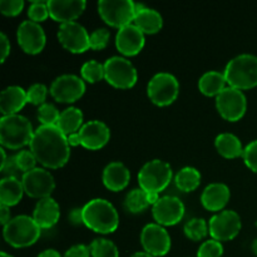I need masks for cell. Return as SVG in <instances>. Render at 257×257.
Segmentation results:
<instances>
[{
	"instance_id": "5bb4252c",
	"label": "cell",
	"mask_w": 257,
	"mask_h": 257,
	"mask_svg": "<svg viewBox=\"0 0 257 257\" xmlns=\"http://www.w3.org/2000/svg\"><path fill=\"white\" fill-rule=\"evenodd\" d=\"M58 40L65 49L75 54L87 52L90 48V35H88L85 28L77 22L60 24Z\"/></svg>"
},
{
	"instance_id": "4fadbf2b",
	"label": "cell",
	"mask_w": 257,
	"mask_h": 257,
	"mask_svg": "<svg viewBox=\"0 0 257 257\" xmlns=\"http://www.w3.org/2000/svg\"><path fill=\"white\" fill-rule=\"evenodd\" d=\"M50 94L59 103H73L85 92L84 80L74 74H63L50 85Z\"/></svg>"
},
{
	"instance_id": "f35d334b",
	"label": "cell",
	"mask_w": 257,
	"mask_h": 257,
	"mask_svg": "<svg viewBox=\"0 0 257 257\" xmlns=\"http://www.w3.org/2000/svg\"><path fill=\"white\" fill-rule=\"evenodd\" d=\"M223 253V247L220 241L213 238L205 241L200 246L197 252V257H221Z\"/></svg>"
},
{
	"instance_id": "8992f818",
	"label": "cell",
	"mask_w": 257,
	"mask_h": 257,
	"mask_svg": "<svg viewBox=\"0 0 257 257\" xmlns=\"http://www.w3.org/2000/svg\"><path fill=\"white\" fill-rule=\"evenodd\" d=\"M172 176V168L167 162L152 160L146 163L138 173L140 188L147 193H160L170 185Z\"/></svg>"
},
{
	"instance_id": "836d02e7",
	"label": "cell",
	"mask_w": 257,
	"mask_h": 257,
	"mask_svg": "<svg viewBox=\"0 0 257 257\" xmlns=\"http://www.w3.org/2000/svg\"><path fill=\"white\" fill-rule=\"evenodd\" d=\"M80 74L84 80L89 83H97L104 79V64L97 60H88L82 65Z\"/></svg>"
},
{
	"instance_id": "f6af8a7d",
	"label": "cell",
	"mask_w": 257,
	"mask_h": 257,
	"mask_svg": "<svg viewBox=\"0 0 257 257\" xmlns=\"http://www.w3.org/2000/svg\"><path fill=\"white\" fill-rule=\"evenodd\" d=\"M10 54V42L4 33H0V62L4 63Z\"/></svg>"
},
{
	"instance_id": "9a60e30c",
	"label": "cell",
	"mask_w": 257,
	"mask_h": 257,
	"mask_svg": "<svg viewBox=\"0 0 257 257\" xmlns=\"http://www.w3.org/2000/svg\"><path fill=\"white\" fill-rule=\"evenodd\" d=\"M141 243L150 255L165 256L171 250V236L163 226L148 223L141 232Z\"/></svg>"
},
{
	"instance_id": "d4e9b609",
	"label": "cell",
	"mask_w": 257,
	"mask_h": 257,
	"mask_svg": "<svg viewBox=\"0 0 257 257\" xmlns=\"http://www.w3.org/2000/svg\"><path fill=\"white\" fill-rule=\"evenodd\" d=\"M135 25L145 34H156L163 27V18L157 10L136 4Z\"/></svg>"
},
{
	"instance_id": "1f68e13d",
	"label": "cell",
	"mask_w": 257,
	"mask_h": 257,
	"mask_svg": "<svg viewBox=\"0 0 257 257\" xmlns=\"http://www.w3.org/2000/svg\"><path fill=\"white\" fill-rule=\"evenodd\" d=\"M92 257H119V251L114 242L107 238H97L89 246Z\"/></svg>"
},
{
	"instance_id": "7a4b0ae2",
	"label": "cell",
	"mask_w": 257,
	"mask_h": 257,
	"mask_svg": "<svg viewBox=\"0 0 257 257\" xmlns=\"http://www.w3.org/2000/svg\"><path fill=\"white\" fill-rule=\"evenodd\" d=\"M83 225L97 233H112L119 225L114 206L103 198H94L82 207Z\"/></svg>"
},
{
	"instance_id": "ab89813d",
	"label": "cell",
	"mask_w": 257,
	"mask_h": 257,
	"mask_svg": "<svg viewBox=\"0 0 257 257\" xmlns=\"http://www.w3.org/2000/svg\"><path fill=\"white\" fill-rule=\"evenodd\" d=\"M110 33L105 28L95 29L90 34V49L93 50H103L109 43Z\"/></svg>"
},
{
	"instance_id": "5b68a950",
	"label": "cell",
	"mask_w": 257,
	"mask_h": 257,
	"mask_svg": "<svg viewBox=\"0 0 257 257\" xmlns=\"http://www.w3.org/2000/svg\"><path fill=\"white\" fill-rule=\"evenodd\" d=\"M40 230L42 228L37 225L34 218L22 215L12 218L10 222L4 226L3 235L10 246L23 248L34 245L39 240L42 233Z\"/></svg>"
},
{
	"instance_id": "484cf974",
	"label": "cell",
	"mask_w": 257,
	"mask_h": 257,
	"mask_svg": "<svg viewBox=\"0 0 257 257\" xmlns=\"http://www.w3.org/2000/svg\"><path fill=\"white\" fill-rule=\"evenodd\" d=\"M24 187L20 178L4 177L0 182V202L2 205L12 207L18 205L24 195Z\"/></svg>"
},
{
	"instance_id": "2e32d148",
	"label": "cell",
	"mask_w": 257,
	"mask_h": 257,
	"mask_svg": "<svg viewBox=\"0 0 257 257\" xmlns=\"http://www.w3.org/2000/svg\"><path fill=\"white\" fill-rule=\"evenodd\" d=\"M152 215L158 225H177L185 216V205L175 196H165L152 206Z\"/></svg>"
},
{
	"instance_id": "d590c367",
	"label": "cell",
	"mask_w": 257,
	"mask_h": 257,
	"mask_svg": "<svg viewBox=\"0 0 257 257\" xmlns=\"http://www.w3.org/2000/svg\"><path fill=\"white\" fill-rule=\"evenodd\" d=\"M48 95V88L42 83H35L30 85L29 89L27 90L28 103H32L34 105H42L45 103Z\"/></svg>"
},
{
	"instance_id": "52a82bcc",
	"label": "cell",
	"mask_w": 257,
	"mask_h": 257,
	"mask_svg": "<svg viewBox=\"0 0 257 257\" xmlns=\"http://www.w3.org/2000/svg\"><path fill=\"white\" fill-rule=\"evenodd\" d=\"M180 84L175 75L171 73H157L153 75L147 85L148 98L158 107L170 105L177 99Z\"/></svg>"
},
{
	"instance_id": "e0dca14e",
	"label": "cell",
	"mask_w": 257,
	"mask_h": 257,
	"mask_svg": "<svg viewBox=\"0 0 257 257\" xmlns=\"http://www.w3.org/2000/svg\"><path fill=\"white\" fill-rule=\"evenodd\" d=\"M18 44L27 54H38L45 47V33L38 23L25 20L19 25L17 32Z\"/></svg>"
},
{
	"instance_id": "74e56055",
	"label": "cell",
	"mask_w": 257,
	"mask_h": 257,
	"mask_svg": "<svg viewBox=\"0 0 257 257\" xmlns=\"http://www.w3.org/2000/svg\"><path fill=\"white\" fill-rule=\"evenodd\" d=\"M15 160H17V165L23 175L37 168L35 165H37L38 161L32 151H20L19 153L15 155Z\"/></svg>"
},
{
	"instance_id": "e575fe53",
	"label": "cell",
	"mask_w": 257,
	"mask_h": 257,
	"mask_svg": "<svg viewBox=\"0 0 257 257\" xmlns=\"http://www.w3.org/2000/svg\"><path fill=\"white\" fill-rule=\"evenodd\" d=\"M59 117V110L50 103H44L38 108V120L42 125H57Z\"/></svg>"
},
{
	"instance_id": "30bf717a",
	"label": "cell",
	"mask_w": 257,
	"mask_h": 257,
	"mask_svg": "<svg viewBox=\"0 0 257 257\" xmlns=\"http://www.w3.org/2000/svg\"><path fill=\"white\" fill-rule=\"evenodd\" d=\"M242 223L237 212L225 210L216 213L208 221V233L216 241H231L238 235Z\"/></svg>"
},
{
	"instance_id": "cb8c5ba5",
	"label": "cell",
	"mask_w": 257,
	"mask_h": 257,
	"mask_svg": "<svg viewBox=\"0 0 257 257\" xmlns=\"http://www.w3.org/2000/svg\"><path fill=\"white\" fill-rule=\"evenodd\" d=\"M103 183L105 187L113 192L124 190L131 180V173L128 168L120 162H110L103 170Z\"/></svg>"
},
{
	"instance_id": "f907efd6",
	"label": "cell",
	"mask_w": 257,
	"mask_h": 257,
	"mask_svg": "<svg viewBox=\"0 0 257 257\" xmlns=\"http://www.w3.org/2000/svg\"><path fill=\"white\" fill-rule=\"evenodd\" d=\"M132 257H155V256L150 255V253L146 252V251H141V252H136V253H133Z\"/></svg>"
},
{
	"instance_id": "3957f363",
	"label": "cell",
	"mask_w": 257,
	"mask_h": 257,
	"mask_svg": "<svg viewBox=\"0 0 257 257\" xmlns=\"http://www.w3.org/2000/svg\"><path fill=\"white\" fill-rule=\"evenodd\" d=\"M34 132L30 120L24 115H3L0 119V142L9 150H20L30 145Z\"/></svg>"
},
{
	"instance_id": "ba28073f",
	"label": "cell",
	"mask_w": 257,
	"mask_h": 257,
	"mask_svg": "<svg viewBox=\"0 0 257 257\" xmlns=\"http://www.w3.org/2000/svg\"><path fill=\"white\" fill-rule=\"evenodd\" d=\"M98 13L104 23L120 29L135 20L136 3L131 0H100Z\"/></svg>"
},
{
	"instance_id": "277c9868",
	"label": "cell",
	"mask_w": 257,
	"mask_h": 257,
	"mask_svg": "<svg viewBox=\"0 0 257 257\" xmlns=\"http://www.w3.org/2000/svg\"><path fill=\"white\" fill-rule=\"evenodd\" d=\"M230 87L238 90L255 88L257 85V57L241 54L227 63L223 72Z\"/></svg>"
},
{
	"instance_id": "83f0119b",
	"label": "cell",
	"mask_w": 257,
	"mask_h": 257,
	"mask_svg": "<svg viewBox=\"0 0 257 257\" xmlns=\"http://www.w3.org/2000/svg\"><path fill=\"white\" fill-rule=\"evenodd\" d=\"M226 78L223 73L210 70L206 72L198 80V89L207 97H217L223 89H226Z\"/></svg>"
},
{
	"instance_id": "7c38bea8",
	"label": "cell",
	"mask_w": 257,
	"mask_h": 257,
	"mask_svg": "<svg viewBox=\"0 0 257 257\" xmlns=\"http://www.w3.org/2000/svg\"><path fill=\"white\" fill-rule=\"evenodd\" d=\"M22 183L29 197L39 200L50 197L55 188L54 177L44 168H34L22 175Z\"/></svg>"
},
{
	"instance_id": "816d5d0a",
	"label": "cell",
	"mask_w": 257,
	"mask_h": 257,
	"mask_svg": "<svg viewBox=\"0 0 257 257\" xmlns=\"http://www.w3.org/2000/svg\"><path fill=\"white\" fill-rule=\"evenodd\" d=\"M251 248H252V252L257 256V238L252 242V245H251Z\"/></svg>"
},
{
	"instance_id": "6da1fadb",
	"label": "cell",
	"mask_w": 257,
	"mask_h": 257,
	"mask_svg": "<svg viewBox=\"0 0 257 257\" xmlns=\"http://www.w3.org/2000/svg\"><path fill=\"white\" fill-rule=\"evenodd\" d=\"M29 146L38 162L47 168H62L69 161L70 146L67 136L57 125H40Z\"/></svg>"
},
{
	"instance_id": "7402d4cb",
	"label": "cell",
	"mask_w": 257,
	"mask_h": 257,
	"mask_svg": "<svg viewBox=\"0 0 257 257\" xmlns=\"http://www.w3.org/2000/svg\"><path fill=\"white\" fill-rule=\"evenodd\" d=\"M59 216V205L52 197L39 200L34 211H33V218L42 230H48V228H52L53 226L57 225Z\"/></svg>"
},
{
	"instance_id": "8d00e7d4",
	"label": "cell",
	"mask_w": 257,
	"mask_h": 257,
	"mask_svg": "<svg viewBox=\"0 0 257 257\" xmlns=\"http://www.w3.org/2000/svg\"><path fill=\"white\" fill-rule=\"evenodd\" d=\"M28 17L32 22L38 23V24L47 20V18L49 17L48 2H33L28 9Z\"/></svg>"
},
{
	"instance_id": "7bdbcfd3",
	"label": "cell",
	"mask_w": 257,
	"mask_h": 257,
	"mask_svg": "<svg viewBox=\"0 0 257 257\" xmlns=\"http://www.w3.org/2000/svg\"><path fill=\"white\" fill-rule=\"evenodd\" d=\"M0 171H2L3 175L5 177H15L19 178L22 171L19 170L17 165V160H15V156H12V157L8 158L2 166H0Z\"/></svg>"
},
{
	"instance_id": "d6986e66",
	"label": "cell",
	"mask_w": 257,
	"mask_h": 257,
	"mask_svg": "<svg viewBox=\"0 0 257 257\" xmlns=\"http://www.w3.org/2000/svg\"><path fill=\"white\" fill-rule=\"evenodd\" d=\"M145 33L138 29L135 24L120 28L115 37V47L127 57L137 55L145 47Z\"/></svg>"
},
{
	"instance_id": "8fae6325",
	"label": "cell",
	"mask_w": 257,
	"mask_h": 257,
	"mask_svg": "<svg viewBox=\"0 0 257 257\" xmlns=\"http://www.w3.org/2000/svg\"><path fill=\"white\" fill-rule=\"evenodd\" d=\"M216 107L223 119L228 122H237L246 113L247 100L242 90L228 87L216 97Z\"/></svg>"
},
{
	"instance_id": "44dd1931",
	"label": "cell",
	"mask_w": 257,
	"mask_h": 257,
	"mask_svg": "<svg viewBox=\"0 0 257 257\" xmlns=\"http://www.w3.org/2000/svg\"><path fill=\"white\" fill-rule=\"evenodd\" d=\"M231 192L228 187L223 183H211L203 190L201 195V203L206 210L211 212L222 211L223 207L230 201Z\"/></svg>"
},
{
	"instance_id": "ac0fdd59",
	"label": "cell",
	"mask_w": 257,
	"mask_h": 257,
	"mask_svg": "<svg viewBox=\"0 0 257 257\" xmlns=\"http://www.w3.org/2000/svg\"><path fill=\"white\" fill-rule=\"evenodd\" d=\"M82 146L87 150L97 151L104 147L110 138V131L100 120H89L78 132Z\"/></svg>"
},
{
	"instance_id": "681fc988",
	"label": "cell",
	"mask_w": 257,
	"mask_h": 257,
	"mask_svg": "<svg viewBox=\"0 0 257 257\" xmlns=\"http://www.w3.org/2000/svg\"><path fill=\"white\" fill-rule=\"evenodd\" d=\"M37 257H62L60 253L58 252L57 250H53V248H49V250H45L43 252H40Z\"/></svg>"
},
{
	"instance_id": "ffe728a7",
	"label": "cell",
	"mask_w": 257,
	"mask_h": 257,
	"mask_svg": "<svg viewBox=\"0 0 257 257\" xmlns=\"http://www.w3.org/2000/svg\"><path fill=\"white\" fill-rule=\"evenodd\" d=\"M87 3L84 0H49V17L54 22L65 24L72 23L84 12Z\"/></svg>"
},
{
	"instance_id": "db71d44e",
	"label": "cell",
	"mask_w": 257,
	"mask_h": 257,
	"mask_svg": "<svg viewBox=\"0 0 257 257\" xmlns=\"http://www.w3.org/2000/svg\"><path fill=\"white\" fill-rule=\"evenodd\" d=\"M256 226H257V221H256Z\"/></svg>"
},
{
	"instance_id": "b9f144b4",
	"label": "cell",
	"mask_w": 257,
	"mask_h": 257,
	"mask_svg": "<svg viewBox=\"0 0 257 257\" xmlns=\"http://www.w3.org/2000/svg\"><path fill=\"white\" fill-rule=\"evenodd\" d=\"M243 161L251 171L257 173V140L246 146L243 151Z\"/></svg>"
},
{
	"instance_id": "4dcf8cb0",
	"label": "cell",
	"mask_w": 257,
	"mask_h": 257,
	"mask_svg": "<svg viewBox=\"0 0 257 257\" xmlns=\"http://www.w3.org/2000/svg\"><path fill=\"white\" fill-rule=\"evenodd\" d=\"M151 206L150 200H148V193L143 191L142 188H135L128 195L125 196L124 207L128 212L131 213H140L143 212L146 208Z\"/></svg>"
},
{
	"instance_id": "f546056e",
	"label": "cell",
	"mask_w": 257,
	"mask_h": 257,
	"mask_svg": "<svg viewBox=\"0 0 257 257\" xmlns=\"http://www.w3.org/2000/svg\"><path fill=\"white\" fill-rule=\"evenodd\" d=\"M175 183L182 192H192L200 186L201 173L195 167H185L178 171L175 177Z\"/></svg>"
},
{
	"instance_id": "c3c4849f",
	"label": "cell",
	"mask_w": 257,
	"mask_h": 257,
	"mask_svg": "<svg viewBox=\"0 0 257 257\" xmlns=\"http://www.w3.org/2000/svg\"><path fill=\"white\" fill-rule=\"evenodd\" d=\"M67 140H68V143H69V146H72V147L82 146V142H80V137H79V135H78V133H73V135L68 136Z\"/></svg>"
},
{
	"instance_id": "9c48e42d",
	"label": "cell",
	"mask_w": 257,
	"mask_h": 257,
	"mask_svg": "<svg viewBox=\"0 0 257 257\" xmlns=\"http://www.w3.org/2000/svg\"><path fill=\"white\" fill-rule=\"evenodd\" d=\"M104 79L118 89H130L137 83V70L125 58L112 57L104 63Z\"/></svg>"
},
{
	"instance_id": "d6a6232c",
	"label": "cell",
	"mask_w": 257,
	"mask_h": 257,
	"mask_svg": "<svg viewBox=\"0 0 257 257\" xmlns=\"http://www.w3.org/2000/svg\"><path fill=\"white\" fill-rule=\"evenodd\" d=\"M185 235L192 241H201L208 233V225L203 218H192L183 227Z\"/></svg>"
},
{
	"instance_id": "7dc6e473",
	"label": "cell",
	"mask_w": 257,
	"mask_h": 257,
	"mask_svg": "<svg viewBox=\"0 0 257 257\" xmlns=\"http://www.w3.org/2000/svg\"><path fill=\"white\" fill-rule=\"evenodd\" d=\"M10 210L8 206H4L2 205V207H0V222L3 223V225H8V223L10 222Z\"/></svg>"
},
{
	"instance_id": "f5cc1de1",
	"label": "cell",
	"mask_w": 257,
	"mask_h": 257,
	"mask_svg": "<svg viewBox=\"0 0 257 257\" xmlns=\"http://www.w3.org/2000/svg\"><path fill=\"white\" fill-rule=\"evenodd\" d=\"M0 257H13V256H10L9 253H7V252H2L0 253Z\"/></svg>"
},
{
	"instance_id": "60d3db41",
	"label": "cell",
	"mask_w": 257,
	"mask_h": 257,
	"mask_svg": "<svg viewBox=\"0 0 257 257\" xmlns=\"http://www.w3.org/2000/svg\"><path fill=\"white\" fill-rule=\"evenodd\" d=\"M24 8L23 0H2L0 2V12L7 17H15L20 14Z\"/></svg>"
},
{
	"instance_id": "ee69618b",
	"label": "cell",
	"mask_w": 257,
	"mask_h": 257,
	"mask_svg": "<svg viewBox=\"0 0 257 257\" xmlns=\"http://www.w3.org/2000/svg\"><path fill=\"white\" fill-rule=\"evenodd\" d=\"M90 248L85 245H74L65 251L64 257H89Z\"/></svg>"
},
{
	"instance_id": "f1b7e54d",
	"label": "cell",
	"mask_w": 257,
	"mask_h": 257,
	"mask_svg": "<svg viewBox=\"0 0 257 257\" xmlns=\"http://www.w3.org/2000/svg\"><path fill=\"white\" fill-rule=\"evenodd\" d=\"M57 127L64 133L65 136H70L73 133H78L83 127V113L79 108L70 107L60 113L59 120Z\"/></svg>"
},
{
	"instance_id": "603a6c76",
	"label": "cell",
	"mask_w": 257,
	"mask_h": 257,
	"mask_svg": "<svg viewBox=\"0 0 257 257\" xmlns=\"http://www.w3.org/2000/svg\"><path fill=\"white\" fill-rule=\"evenodd\" d=\"M28 103L27 92L22 87L10 85L0 94V112L3 115L18 114Z\"/></svg>"
},
{
	"instance_id": "bcb514c9",
	"label": "cell",
	"mask_w": 257,
	"mask_h": 257,
	"mask_svg": "<svg viewBox=\"0 0 257 257\" xmlns=\"http://www.w3.org/2000/svg\"><path fill=\"white\" fill-rule=\"evenodd\" d=\"M69 221L73 225H82L83 223V215L82 208H75L69 213Z\"/></svg>"
},
{
	"instance_id": "4316f807",
	"label": "cell",
	"mask_w": 257,
	"mask_h": 257,
	"mask_svg": "<svg viewBox=\"0 0 257 257\" xmlns=\"http://www.w3.org/2000/svg\"><path fill=\"white\" fill-rule=\"evenodd\" d=\"M215 146L217 152L222 157L228 158V160L241 157V156H243V151H245L241 141L232 133H221V135H218L216 137Z\"/></svg>"
}]
</instances>
